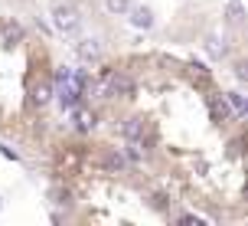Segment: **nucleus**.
Masks as SVG:
<instances>
[{
    "instance_id": "nucleus-1",
    "label": "nucleus",
    "mask_w": 248,
    "mask_h": 226,
    "mask_svg": "<svg viewBox=\"0 0 248 226\" xmlns=\"http://www.w3.org/2000/svg\"><path fill=\"white\" fill-rule=\"evenodd\" d=\"M52 26L65 33V36H72L82 30V10L75 7V3H56L52 7Z\"/></svg>"
},
{
    "instance_id": "nucleus-2",
    "label": "nucleus",
    "mask_w": 248,
    "mask_h": 226,
    "mask_svg": "<svg viewBox=\"0 0 248 226\" xmlns=\"http://www.w3.org/2000/svg\"><path fill=\"white\" fill-rule=\"evenodd\" d=\"M134 79L124 72H108V82H105V99H131L134 95Z\"/></svg>"
},
{
    "instance_id": "nucleus-3",
    "label": "nucleus",
    "mask_w": 248,
    "mask_h": 226,
    "mask_svg": "<svg viewBox=\"0 0 248 226\" xmlns=\"http://www.w3.org/2000/svg\"><path fill=\"white\" fill-rule=\"evenodd\" d=\"M52 95L59 99L62 112H72V108H78V105H82V99H85V92H82L78 86H72V82H56Z\"/></svg>"
},
{
    "instance_id": "nucleus-4",
    "label": "nucleus",
    "mask_w": 248,
    "mask_h": 226,
    "mask_svg": "<svg viewBox=\"0 0 248 226\" xmlns=\"http://www.w3.org/2000/svg\"><path fill=\"white\" fill-rule=\"evenodd\" d=\"M75 56H78L82 63H98V59H101V43L95 36L78 39V43H75Z\"/></svg>"
},
{
    "instance_id": "nucleus-5",
    "label": "nucleus",
    "mask_w": 248,
    "mask_h": 226,
    "mask_svg": "<svg viewBox=\"0 0 248 226\" xmlns=\"http://www.w3.org/2000/svg\"><path fill=\"white\" fill-rule=\"evenodd\" d=\"M127 20H131V26H137V30H150V26L157 23L150 7H134V3L127 7Z\"/></svg>"
},
{
    "instance_id": "nucleus-6",
    "label": "nucleus",
    "mask_w": 248,
    "mask_h": 226,
    "mask_svg": "<svg viewBox=\"0 0 248 226\" xmlns=\"http://www.w3.org/2000/svg\"><path fill=\"white\" fill-rule=\"evenodd\" d=\"M144 128H147V125H144V118H140V115H134V118H127V122L121 125V138L144 144Z\"/></svg>"
},
{
    "instance_id": "nucleus-7",
    "label": "nucleus",
    "mask_w": 248,
    "mask_h": 226,
    "mask_svg": "<svg viewBox=\"0 0 248 226\" xmlns=\"http://www.w3.org/2000/svg\"><path fill=\"white\" fill-rule=\"evenodd\" d=\"M209 108H212V118H216V125H225V122L232 118V108H229L225 95H222V99H219V95H209Z\"/></svg>"
},
{
    "instance_id": "nucleus-8",
    "label": "nucleus",
    "mask_w": 248,
    "mask_h": 226,
    "mask_svg": "<svg viewBox=\"0 0 248 226\" xmlns=\"http://www.w3.org/2000/svg\"><path fill=\"white\" fill-rule=\"evenodd\" d=\"M98 125V118H95V112L88 115V112H78V108H72V128L75 131H82V135H88L92 128Z\"/></svg>"
},
{
    "instance_id": "nucleus-9",
    "label": "nucleus",
    "mask_w": 248,
    "mask_h": 226,
    "mask_svg": "<svg viewBox=\"0 0 248 226\" xmlns=\"http://www.w3.org/2000/svg\"><path fill=\"white\" fill-rule=\"evenodd\" d=\"M49 102H52V82H39V86L33 88V105L43 108V105H49Z\"/></svg>"
},
{
    "instance_id": "nucleus-10",
    "label": "nucleus",
    "mask_w": 248,
    "mask_h": 226,
    "mask_svg": "<svg viewBox=\"0 0 248 226\" xmlns=\"http://www.w3.org/2000/svg\"><path fill=\"white\" fill-rule=\"evenodd\" d=\"M20 39H23V26L20 23H3V43H7V46H16Z\"/></svg>"
},
{
    "instance_id": "nucleus-11",
    "label": "nucleus",
    "mask_w": 248,
    "mask_h": 226,
    "mask_svg": "<svg viewBox=\"0 0 248 226\" xmlns=\"http://www.w3.org/2000/svg\"><path fill=\"white\" fill-rule=\"evenodd\" d=\"M225 20H229V23H242V20H245V7H242V0H229V7H225Z\"/></svg>"
},
{
    "instance_id": "nucleus-12",
    "label": "nucleus",
    "mask_w": 248,
    "mask_h": 226,
    "mask_svg": "<svg viewBox=\"0 0 248 226\" xmlns=\"http://www.w3.org/2000/svg\"><path fill=\"white\" fill-rule=\"evenodd\" d=\"M206 50H209V56H216V59H222V56H229V46H225V39H219V36H209V43H206Z\"/></svg>"
},
{
    "instance_id": "nucleus-13",
    "label": "nucleus",
    "mask_w": 248,
    "mask_h": 226,
    "mask_svg": "<svg viewBox=\"0 0 248 226\" xmlns=\"http://www.w3.org/2000/svg\"><path fill=\"white\" fill-rule=\"evenodd\" d=\"M225 102L232 105V112H235V115H245V112H248L245 95H242V92H229V95H225Z\"/></svg>"
},
{
    "instance_id": "nucleus-14",
    "label": "nucleus",
    "mask_w": 248,
    "mask_h": 226,
    "mask_svg": "<svg viewBox=\"0 0 248 226\" xmlns=\"http://www.w3.org/2000/svg\"><path fill=\"white\" fill-rule=\"evenodd\" d=\"M105 7H108V13H114V17H124L127 7H131V0H105Z\"/></svg>"
},
{
    "instance_id": "nucleus-15",
    "label": "nucleus",
    "mask_w": 248,
    "mask_h": 226,
    "mask_svg": "<svg viewBox=\"0 0 248 226\" xmlns=\"http://www.w3.org/2000/svg\"><path fill=\"white\" fill-rule=\"evenodd\" d=\"M105 164H108L111 171H124V167H127V157H124V154H118V151H111V154L105 157Z\"/></svg>"
},
{
    "instance_id": "nucleus-16",
    "label": "nucleus",
    "mask_w": 248,
    "mask_h": 226,
    "mask_svg": "<svg viewBox=\"0 0 248 226\" xmlns=\"http://www.w3.org/2000/svg\"><path fill=\"white\" fill-rule=\"evenodd\" d=\"M176 223H180V226H206V220L196 216V213H180V216H176Z\"/></svg>"
},
{
    "instance_id": "nucleus-17",
    "label": "nucleus",
    "mask_w": 248,
    "mask_h": 226,
    "mask_svg": "<svg viewBox=\"0 0 248 226\" xmlns=\"http://www.w3.org/2000/svg\"><path fill=\"white\" fill-rule=\"evenodd\" d=\"M72 79V66H59L56 69V82H69Z\"/></svg>"
},
{
    "instance_id": "nucleus-18",
    "label": "nucleus",
    "mask_w": 248,
    "mask_h": 226,
    "mask_svg": "<svg viewBox=\"0 0 248 226\" xmlns=\"http://www.w3.org/2000/svg\"><path fill=\"white\" fill-rule=\"evenodd\" d=\"M0 154H3V157H10V161H20V154H16L13 148H7V144H0Z\"/></svg>"
},
{
    "instance_id": "nucleus-19",
    "label": "nucleus",
    "mask_w": 248,
    "mask_h": 226,
    "mask_svg": "<svg viewBox=\"0 0 248 226\" xmlns=\"http://www.w3.org/2000/svg\"><path fill=\"white\" fill-rule=\"evenodd\" d=\"M154 207L163 210V207H167V197H163V193H154Z\"/></svg>"
}]
</instances>
